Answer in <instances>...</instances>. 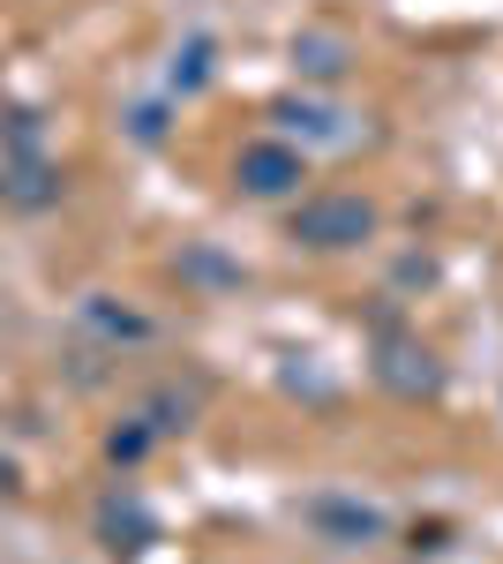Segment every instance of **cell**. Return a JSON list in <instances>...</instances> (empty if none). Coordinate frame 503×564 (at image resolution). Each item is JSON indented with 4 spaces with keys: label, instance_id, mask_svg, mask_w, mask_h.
Wrapping results in <instances>:
<instances>
[{
    "label": "cell",
    "instance_id": "cell-1",
    "mask_svg": "<svg viewBox=\"0 0 503 564\" xmlns=\"http://www.w3.org/2000/svg\"><path fill=\"white\" fill-rule=\"evenodd\" d=\"M376 234V212L361 196H308L294 212V241L300 249H361Z\"/></svg>",
    "mask_w": 503,
    "mask_h": 564
},
{
    "label": "cell",
    "instance_id": "cell-2",
    "mask_svg": "<svg viewBox=\"0 0 503 564\" xmlns=\"http://www.w3.org/2000/svg\"><path fill=\"white\" fill-rule=\"evenodd\" d=\"M241 188H249V196H294L300 188V151L294 143H249V151H241Z\"/></svg>",
    "mask_w": 503,
    "mask_h": 564
},
{
    "label": "cell",
    "instance_id": "cell-3",
    "mask_svg": "<svg viewBox=\"0 0 503 564\" xmlns=\"http://www.w3.org/2000/svg\"><path fill=\"white\" fill-rule=\"evenodd\" d=\"M294 68H300V76H316V84H338V76H346V39H331V31L294 39Z\"/></svg>",
    "mask_w": 503,
    "mask_h": 564
},
{
    "label": "cell",
    "instance_id": "cell-4",
    "mask_svg": "<svg viewBox=\"0 0 503 564\" xmlns=\"http://www.w3.org/2000/svg\"><path fill=\"white\" fill-rule=\"evenodd\" d=\"M316 520H324V527H346V534H383L376 512H353V505H316Z\"/></svg>",
    "mask_w": 503,
    "mask_h": 564
},
{
    "label": "cell",
    "instance_id": "cell-5",
    "mask_svg": "<svg viewBox=\"0 0 503 564\" xmlns=\"http://www.w3.org/2000/svg\"><path fill=\"white\" fill-rule=\"evenodd\" d=\"M286 121L294 129H308V135H331V143H346L353 129H338V113H324V106H286Z\"/></svg>",
    "mask_w": 503,
    "mask_h": 564
},
{
    "label": "cell",
    "instance_id": "cell-6",
    "mask_svg": "<svg viewBox=\"0 0 503 564\" xmlns=\"http://www.w3.org/2000/svg\"><path fill=\"white\" fill-rule=\"evenodd\" d=\"M8 481H15V475H8V459H0V489H8Z\"/></svg>",
    "mask_w": 503,
    "mask_h": 564
}]
</instances>
